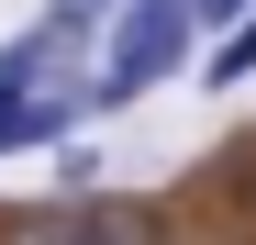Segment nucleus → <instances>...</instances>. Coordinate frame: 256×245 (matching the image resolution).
Wrapping results in <instances>:
<instances>
[{"label":"nucleus","instance_id":"4","mask_svg":"<svg viewBox=\"0 0 256 245\" xmlns=\"http://www.w3.org/2000/svg\"><path fill=\"white\" fill-rule=\"evenodd\" d=\"M245 78H256V12L223 34V45H212V90H245Z\"/></svg>","mask_w":256,"mask_h":245},{"label":"nucleus","instance_id":"6","mask_svg":"<svg viewBox=\"0 0 256 245\" xmlns=\"http://www.w3.org/2000/svg\"><path fill=\"white\" fill-rule=\"evenodd\" d=\"M245 12H256V0H190V34H200V22H223V34H234Z\"/></svg>","mask_w":256,"mask_h":245},{"label":"nucleus","instance_id":"5","mask_svg":"<svg viewBox=\"0 0 256 245\" xmlns=\"http://www.w3.org/2000/svg\"><path fill=\"white\" fill-rule=\"evenodd\" d=\"M78 190H100V145L56 134V200H78Z\"/></svg>","mask_w":256,"mask_h":245},{"label":"nucleus","instance_id":"3","mask_svg":"<svg viewBox=\"0 0 256 245\" xmlns=\"http://www.w3.org/2000/svg\"><path fill=\"white\" fill-rule=\"evenodd\" d=\"M67 122H78L67 90H0V156H12V145H56Z\"/></svg>","mask_w":256,"mask_h":245},{"label":"nucleus","instance_id":"1","mask_svg":"<svg viewBox=\"0 0 256 245\" xmlns=\"http://www.w3.org/2000/svg\"><path fill=\"white\" fill-rule=\"evenodd\" d=\"M178 56H190V0H122V12H112V56H100V78H67L78 122H90V112H122V100H145Z\"/></svg>","mask_w":256,"mask_h":245},{"label":"nucleus","instance_id":"2","mask_svg":"<svg viewBox=\"0 0 256 245\" xmlns=\"http://www.w3.org/2000/svg\"><path fill=\"white\" fill-rule=\"evenodd\" d=\"M0 245H167V212L134 190H78V200H34L0 223Z\"/></svg>","mask_w":256,"mask_h":245}]
</instances>
